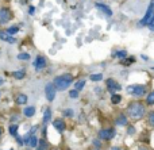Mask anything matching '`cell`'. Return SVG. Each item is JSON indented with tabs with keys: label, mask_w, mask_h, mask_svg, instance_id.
Segmentation results:
<instances>
[{
	"label": "cell",
	"mask_w": 154,
	"mask_h": 150,
	"mask_svg": "<svg viewBox=\"0 0 154 150\" xmlns=\"http://www.w3.org/2000/svg\"><path fill=\"white\" fill-rule=\"evenodd\" d=\"M107 88H108V91L115 92V91H120V89H122V87H120V84L116 83L115 80L108 78V80H107Z\"/></svg>",
	"instance_id": "obj_7"
},
{
	"label": "cell",
	"mask_w": 154,
	"mask_h": 150,
	"mask_svg": "<svg viewBox=\"0 0 154 150\" xmlns=\"http://www.w3.org/2000/svg\"><path fill=\"white\" fill-rule=\"evenodd\" d=\"M93 143H95L96 146H99V148H100V142H99V141H93Z\"/></svg>",
	"instance_id": "obj_35"
},
{
	"label": "cell",
	"mask_w": 154,
	"mask_h": 150,
	"mask_svg": "<svg viewBox=\"0 0 154 150\" xmlns=\"http://www.w3.org/2000/svg\"><path fill=\"white\" fill-rule=\"evenodd\" d=\"M138 150H147V149H146V148H139Z\"/></svg>",
	"instance_id": "obj_38"
},
{
	"label": "cell",
	"mask_w": 154,
	"mask_h": 150,
	"mask_svg": "<svg viewBox=\"0 0 154 150\" xmlns=\"http://www.w3.org/2000/svg\"><path fill=\"white\" fill-rule=\"evenodd\" d=\"M11 19V14L7 8H2L0 10V23H5Z\"/></svg>",
	"instance_id": "obj_8"
},
{
	"label": "cell",
	"mask_w": 154,
	"mask_h": 150,
	"mask_svg": "<svg viewBox=\"0 0 154 150\" xmlns=\"http://www.w3.org/2000/svg\"><path fill=\"white\" fill-rule=\"evenodd\" d=\"M134 133H135V129H134V127H128V134H134Z\"/></svg>",
	"instance_id": "obj_32"
},
{
	"label": "cell",
	"mask_w": 154,
	"mask_h": 150,
	"mask_svg": "<svg viewBox=\"0 0 154 150\" xmlns=\"http://www.w3.org/2000/svg\"><path fill=\"white\" fill-rule=\"evenodd\" d=\"M24 76H26V72H24V70H18V72H12V77L18 78V80L23 78Z\"/></svg>",
	"instance_id": "obj_17"
},
{
	"label": "cell",
	"mask_w": 154,
	"mask_h": 150,
	"mask_svg": "<svg viewBox=\"0 0 154 150\" xmlns=\"http://www.w3.org/2000/svg\"><path fill=\"white\" fill-rule=\"evenodd\" d=\"M3 83H4V80H3V78H2V77H0V85H2V84H3Z\"/></svg>",
	"instance_id": "obj_36"
},
{
	"label": "cell",
	"mask_w": 154,
	"mask_h": 150,
	"mask_svg": "<svg viewBox=\"0 0 154 150\" xmlns=\"http://www.w3.org/2000/svg\"><path fill=\"white\" fill-rule=\"evenodd\" d=\"M53 126H54V129L60 133L65 131V129H66V124H65V122L62 121V119H56V121L53 122Z\"/></svg>",
	"instance_id": "obj_9"
},
{
	"label": "cell",
	"mask_w": 154,
	"mask_h": 150,
	"mask_svg": "<svg viewBox=\"0 0 154 150\" xmlns=\"http://www.w3.org/2000/svg\"><path fill=\"white\" fill-rule=\"evenodd\" d=\"M46 66V60L43 58V57H37V60H35V69L37 70H41L43 69V68Z\"/></svg>",
	"instance_id": "obj_11"
},
{
	"label": "cell",
	"mask_w": 154,
	"mask_h": 150,
	"mask_svg": "<svg viewBox=\"0 0 154 150\" xmlns=\"http://www.w3.org/2000/svg\"><path fill=\"white\" fill-rule=\"evenodd\" d=\"M16 103H18V104H26L27 96L26 95H18V97H16Z\"/></svg>",
	"instance_id": "obj_18"
},
{
	"label": "cell",
	"mask_w": 154,
	"mask_h": 150,
	"mask_svg": "<svg viewBox=\"0 0 154 150\" xmlns=\"http://www.w3.org/2000/svg\"><path fill=\"white\" fill-rule=\"evenodd\" d=\"M84 87H85V81L84 80H80V81H77V83L75 84V88L77 89V91H81Z\"/></svg>",
	"instance_id": "obj_22"
},
{
	"label": "cell",
	"mask_w": 154,
	"mask_h": 150,
	"mask_svg": "<svg viewBox=\"0 0 154 150\" xmlns=\"http://www.w3.org/2000/svg\"><path fill=\"white\" fill-rule=\"evenodd\" d=\"M153 16H154V3L152 2L150 5L147 7V11H146V14H145V16L141 19V22H139V26H147V23L150 22V19H152Z\"/></svg>",
	"instance_id": "obj_4"
},
{
	"label": "cell",
	"mask_w": 154,
	"mask_h": 150,
	"mask_svg": "<svg viewBox=\"0 0 154 150\" xmlns=\"http://www.w3.org/2000/svg\"><path fill=\"white\" fill-rule=\"evenodd\" d=\"M23 114L24 116H27V118H30V116H32L35 114V108L34 107H26L23 110Z\"/></svg>",
	"instance_id": "obj_16"
},
{
	"label": "cell",
	"mask_w": 154,
	"mask_h": 150,
	"mask_svg": "<svg viewBox=\"0 0 154 150\" xmlns=\"http://www.w3.org/2000/svg\"><path fill=\"white\" fill-rule=\"evenodd\" d=\"M99 137H100L101 139H106V141L112 139V138L115 137V130L114 129H104L99 133Z\"/></svg>",
	"instance_id": "obj_6"
},
{
	"label": "cell",
	"mask_w": 154,
	"mask_h": 150,
	"mask_svg": "<svg viewBox=\"0 0 154 150\" xmlns=\"http://www.w3.org/2000/svg\"><path fill=\"white\" fill-rule=\"evenodd\" d=\"M11 150H12V149H11Z\"/></svg>",
	"instance_id": "obj_40"
},
{
	"label": "cell",
	"mask_w": 154,
	"mask_h": 150,
	"mask_svg": "<svg viewBox=\"0 0 154 150\" xmlns=\"http://www.w3.org/2000/svg\"><path fill=\"white\" fill-rule=\"evenodd\" d=\"M73 81V77L70 75H62V76H58L56 77L54 80V85L58 91H65L66 88H69V85L72 84Z\"/></svg>",
	"instance_id": "obj_2"
},
{
	"label": "cell",
	"mask_w": 154,
	"mask_h": 150,
	"mask_svg": "<svg viewBox=\"0 0 154 150\" xmlns=\"http://www.w3.org/2000/svg\"><path fill=\"white\" fill-rule=\"evenodd\" d=\"M0 135H2V129H0Z\"/></svg>",
	"instance_id": "obj_39"
},
{
	"label": "cell",
	"mask_w": 154,
	"mask_h": 150,
	"mask_svg": "<svg viewBox=\"0 0 154 150\" xmlns=\"http://www.w3.org/2000/svg\"><path fill=\"white\" fill-rule=\"evenodd\" d=\"M56 92H57V88L56 85H54V83H49L46 84L45 87V95H46V99L49 100V102H53L54 97H56Z\"/></svg>",
	"instance_id": "obj_5"
},
{
	"label": "cell",
	"mask_w": 154,
	"mask_h": 150,
	"mask_svg": "<svg viewBox=\"0 0 154 150\" xmlns=\"http://www.w3.org/2000/svg\"><path fill=\"white\" fill-rule=\"evenodd\" d=\"M128 115L131 116L133 119H141L143 118L145 112H146V108L142 103L139 102H133L130 106H128Z\"/></svg>",
	"instance_id": "obj_1"
},
{
	"label": "cell",
	"mask_w": 154,
	"mask_h": 150,
	"mask_svg": "<svg viewBox=\"0 0 154 150\" xmlns=\"http://www.w3.org/2000/svg\"><path fill=\"white\" fill-rule=\"evenodd\" d=\"M101 78H103V75H101V73H96V75L91 76V80L92 81H100Z\"/></svg>",
	"instance_id": "obj_24"
},
{
	"label": "cell",
	"mask_w": 154,
	"mask_h": 150,
	"mask_svg": "<svg viewBox=\"0 0 154 150\" xmlns=\"http://www.w3.org/2000/svg\"><path fill=\"white\" fill-rule=\"evenodd\" d=\"M34 10H35L34 7H30V8H29V12H30V14H31V15H32V14H34Z\"/></svg>",
	"instance_id": "obj_33"
},
{
	"label": "cell",
	"mask_w": 154,
	"mask_h": 150,
	"mask_svg": "<svg viewBox=\"0 0 154 150\" xmlns=\"http://www.w3.org/2000/svg\"><path fill=\"white\" fill-rule=\"evenodd\" d=\"M16 131H18V126H16V124H12V126L10 127V134L16 135Z\"/></svg>",
	"instance_id": "obj_27"
},
{
	"label": "cell",
	"mask_w": 154,
	"mask_h": 150,
	"mask_svg": "<svg viewBox=\"0 0 154 150\" xmlns=\"http://www.w3.org/2000/svg\"><path fill=\"white\" fill-rule=\"evenodd\" d=\"M114 57H118V58H126V57H127V51L126 50H118V51H115Z\"/></svg>",
	"instance_id": "obj_19"
},
{
	"label": "cell",
	"mask_w": 154,
	"mask_h": 150,
	"mask_svg": "<svg viewBox=\"0 0 154 150\" xmlns=\"http://www.w3.org/2000/svg\"><path fill=\"white\" fill-rule=\"evenodd\" d=\"M38 143H39V141H38V138L35 137L34 134H31V137H30L29 142H27V145L30 146V148H37Z\"/></svg>",
	"instance_id": "obj_14"
},
{
	"label": "cell",
	"mask_w": 154,
	"mask_h": 150,
	"mask_svg": "<svg viewBox=\"0 0 154 150\" xmlns=\"http://www.w3.org/2000/svg\"><path fill=\"white\" fill-rule=\"evenodd\" d=\"M18 58L19 60H23V61H27V60H30V54H27V53H19L18 54Z\"/></svg>",
	"instance_id": "obj_25"
},
{
	"label": "cell",
	"mask_w": 154,
	"mask_h": 150,
	"mask_svg": "<svg viewBox=\"0 0 154 150\" xmlns=\"http://www.w3.org/2000/svg\"><path fill=\"white\" fill-rule=\"evenodd\" d=\"M51 119V110L50 108H46L45 112H43V123H49Z\"/></svg>",
	"instance_id": "obj_15"
},
{
	"label": "cell",
	"mask_w": 154,
	"mask_h": 150,
	"mask_svg": "<svg viewBox=\"0 0 154 150\" xmlns=\"http://www.w3.org/2000/svg\"><path fill=\"white\" fill-rule=\"evenodd\" d=\"M18 143H19L20 146L23 145V141H22V138H20V137H18Z\"/></svg>",
	"instance_id": "obj_34"
},
{
	"label": "cell",
	"mask_w": 154,
	"mask_h": 150,
	"mask_svg": "<svg viewBox=\"0 0 154 150\" xmlns=\"http://www.w3.org/2000/svg\"><path fill=\"white\" fill-rule=\"evenodd\" d=\"M127 92L133 96H137V97H141L146 93V87L145 85H139V84H135V85H130L127 87Z\"/></svg>",
	"instance_id": "obj_3"
},
{
	"label": "cell",
	"mask_w": 154,
	"mask_h": 150,
	"mask_svg": "<svg viewBox=\"0 0 154 150\" xmlns=\"http://www.w3.org/2000/svg\"><path fill=\"white\" fill-rule=\"evenodd\" d=\"M0 39L5 41V42H10V43H15L16 42L15 38L11 37V34H8V32H0Z\"/></svg>",
	"instance_id": "obj_12"
},
{
	"label": "cell",
	"mask_w": 154,
	"mask_h": 150,
	"mask_svg": "<svg viewBox=\"0 0 154 150\" xmlns=\"http://www.w3.org/2000/svg\"><path fill=\"white\" fill-rule=\"evenodd\" d=\"M46 149H48V143H46V141L41 139L39 143H38V146H37V150H46Z\"/></svg>",
	"instance_id": "obj_21"
},
{
	"label": "cell",
	"mask_w": 154,
	"mask_h": 150,
	"mask_svg": "<svg viewBox=\"0 0 154 150\" xmlns=\"http://www.w3.org/2000/svg\"><path fill=\"white\" fill-rule=\"evenodd\" d=\"M146 103L149 106H153L154 104V91L153 92H150L149 95H147V97H146Z\"/></svg>",
	"instance_id": "obj_20"
},
{
	"label": "cell",
	"mask_w": 154,
	"mask_h": 150,
	"mask_svg": "<svg viewBox=\"0 0 154 150\" xmlns=\"http://www.w3.org/2000/svg\"><path fill=\"white\" fill-rule=\"evenodd\" d=\"M115 123H116L118 126H126V124H127V118H126V115H119L115 119Z\"/></svg>",
	"instance_id": "obj_13"
},
{
	"label": "cell",
	"mask_w": 154,
	"mask_h": 150,
	"mask_svg": "<svg viewBox=\"0 0 154 150\" xmlns=\"http://www.w3.org/2000/svg\"><path fill=\"white\" fill-rule=\"evenodd\" d=\"M120 100H122V96H120V95H112L111 102L114 103V104H118V103H120Z\"/></svg>",
	"instance_id": "obj_23"
},
{
	"label": "cell",
	"mask_w": 154,
	"mask_h": 150,
	"mask_svg": "<svg viewBox=\"0 0 154 150\" xmlns=\"http://www.w3.org/2000/svg\"><path fill=\"white\" fill-rule=\"evenodd\" d=\"M79 92H80V91H77L76 88H75V89H72V91L69 92V96H70V97H73V99H75V97H77V96H79Z\"/></svg>",
	"instance_id": "obj_28"
},
{
	"label": "cell",
	"mask_w": 154,
	"mask_h": 150,
	"mask_svg": "<svg viewBox=\"0 0 154 150\" xmlns=\"http://www.w3.org/2000/svg\"><path fill=\"white\" fill-rule=\"evenodd\" d=\"M65 115H66V116H73V111L72 110H69V108H68V110L66 111H65Z\"/></svg>",
	"instance_id": "obj_31"
},
{
	"label": "cell",
	"mask_w": 154,
	"mask_h": 150,
	"mask_svg": "<svg viewBox=\"0 0 154 150\" xmlns=\"http://www.w3.org/2000/svg\"><path fill=\"white\" fill-rule=\"evenodd\" d=\"M111 150H120V149H119V148H112Z\"/></svg>",
	"instance_id": "obj_37"
},
{
	"label": "cell",
	"mask_w": 154,
	"mask_h": 150,
	"mask_svg": "<svg viewBox=\"0 0 154 150\" xmlns=\"http://www.w3.org/2000/svg\"><path fill=\"white\" fill-rule=\"evenodd\" d=\"M147 119H149V124H150V126H154V111L149 112V116H147Z\"/></svg>",
	"instance_id": "obj_26"
},
{
	"label": "cell",
	"mask_w": 154,
	"mask_h": 150,
	"mask_svg": "<svg viewBox=\"0 0 154 150\" xmlns=\"http://www.w3.org/2000/svg\"><path fill=\"white\" fill-rule=\"evenodd\" d=\"M147 27H149V30H152V31H154V16L152 19H150V22L147 23Z\"/></svg>",
	"instance_id": "obj_29"
},
{
	"label": "cell",
	"mask_w": 154,
	"mask_h": 150,
	"mask_svg": "<svg viewBox=\"0 0 154 150\" xmlns=\"http://www.w3.org/2000/svg\"><path fill=\"white\" fill-rule=\"evenodd\" d=\"M18 27H10V29H8V34H11V35H12V34H15V32H18Z\"/></svg>",
	"instance_id": "obj_30"
},
{
	"label": "cell",
	"mask_w": 154,
	"mask_h": 150,
	"mask_svg": "<svg viewBox=\"0 0 154 150\" xmlns=\"http://www.w3.org/2000/svg\"><path fill=\"white\" fill-rule=\"evenodd\" d=\"M96 7H97L99 10H100L101 12L104 14V15H107V16H112V10L108 7V5L103 4V3H96Z\"/></svg>",
	"instance_id": "obj_10"
}]
</instances>
